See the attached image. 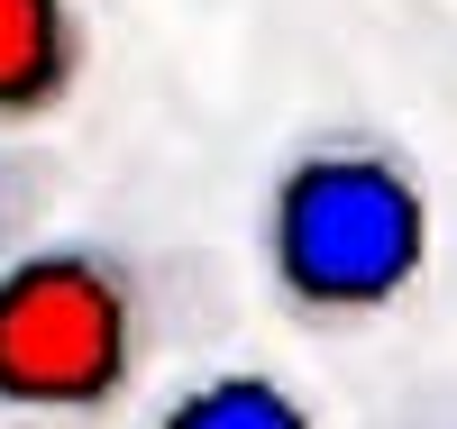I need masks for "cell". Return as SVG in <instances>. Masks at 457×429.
<instances>
[{
	"mask_svg": "<svg viewBox=\"0 0 457 429\" xmlns=\"http://www.w3.org/2000/svg\"><path fill=\"white\" fill-rule=\"evenodd\" d=\"M439 238L430 174L385 128H312L256 192V265L293 329H375L421 293Z\"/></svg>",
	"mask_w": 457,
	"mask_h": 429,
	"instance_id": "cell-1",
	"label": "cell"
},
{
	"mask_svg": "<svg viewBox=\"0 0 457 429\" xmlns=\"http://www.w3.org/2000/svg\"><path fill=\"white\" fill-rule=\"evenodd\" d=\"M174 338V275L129 238L55 228L0 256V420H110Z\"/></svg>",
	"mask_w": 457,
	"mask_h": 429,
	"instance_id": "cell-2",
	"label": "cell"
},
{
	"mask_svg": "<svg viewBox=\"0 0 457 429\" xmlns=\"http://www.w3.org/2000/svg\"><path fill=\"white\" fill-rule=\"evenodd\" d=\"M92 73L83 0H0V137L46 128Z\"/></svg>",
	"mask_w": 457,
	"mask_h": 429,
	"instance_id": "cell-3",
	"label": "cell"
},
{
	"mask_svg": "<svg viewBox=\"0 0 457 429\" xmlns=\"http://www.w3.org/2000/svg\"><path fill=\"white\" fill-rule=\"evenodd\" d=\"M146 429H320V420H312V402H302L284 375L220 366V375H193V384H174V393H156Z\"/></svg>",
	"mask_w": 457,
	"mask_h": 429,
	"instance_id": "cell-4",
	"label": "cell"
},
{
	"mask_svg": "<svg viewBox=\"0 0 457 429\" xmlns=\"http://www.w3.org/2000/svg\"><path fill=\"white\" fill-rule=\"evenodd\" d=\"M37 202H46V165H37V155H19L10 137H0V256H10V247L28 238Z\"/></svg>",
	"mask_w": 457,
	"mask_h": 429,
	"instance_id": "cell-5",
	"label": "cell"
}]
</instances>
